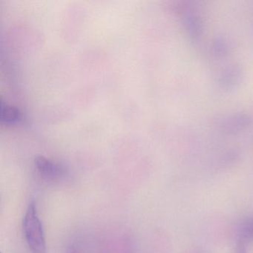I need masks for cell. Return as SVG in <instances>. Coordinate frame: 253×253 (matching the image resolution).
I'll use <instances>...</instances> for the list:
<instances>
[{
  "label": "cell",
  "instance_id": "obj_1",
  "mask_svg": "<svg viewBox=\"0 0 253 253\" xmlns=\"http://www.w3.org/2000/svg\"><path fill=\"white\" fill-rule=\"evenodd\" d=\"M25 238L33 253H46V240L35 201L28 206L23 218Z\"/></svg>",
  "mask_w": 253,
  "mask_h": 253
},
{
  "label": "cell",
  "instance_id": "obj_2",
  "mask_svg": "<svg viewBox=\"0 0 253 253\" xmlns=\"http://www.w3.org/2000/svg\"><path fill=\"white\" fill-rule=\"evenodd\" d=\"M182 22L188 36L194 41H198L204 32L202 19L198 11L191 6H185L182 13Z\"/></svg>",
  "mask_w": 253,
  "mask_h": 253
},
{
  "label": "cell",
  "instance_id": "obj_3",
  "mask_svg": "<svg viewBox=\"0 0 253 253\" xmlns=\"http://www.w3.org/2000/svg\"><path fill=\"white\" fill-rule=\"evenodd\" d=\"M250 118L244 113H235L217 118V126L223 132L235 134L247 128L250 124Z\"/></svg>",
  "mask_w": 253,
  "mask_h": 253
},
{
  "label": "cell",
  "instance_id": "obj_4",
  "mask_svg": "<svg viewBox=\"0 0 253 253\" xmlns=\"http://www.w3.org/2000/svg\"><path fill=\"white\" fill-rule=\"evenodd\" d=\"M242 78L243 70L241 66L238 64H231L222 70L217 82L222 89L230 91L239 85Z\"/></svg>",
  "mask_w": 253,
  "mask_h": 253
},
{
  "label": "cell",
  "instance_id": "obj_5",
  "mask_svg": "<svg viewBox=\"0 0 253 253\" xmlns=\"http://www.w3.org/2000/svg\"><path fill=\"white\" fill-rule=\"evenodd\" d=\"M35 164L39 174L47 180H57L64 175L65 169L61 165L45 157H38Z\"/></svg>",
  "mask_w": 253,
  "mask_h": 253
},
{
  "label": "cell",
  "instance_id": "obj_6",
  "mask_svg": "<svg viewBox=\"0 0 253 253\" xmlns=\"http://www.w3.org/2000/svg\"><path fill=\"white\" fill-rule=\"evenodd\" d=\"M0 112L1 120L7 124H14L20 121L21 118V113L19 109L7 103H2Z\"/></svg>",
  "mask_w": 253,
  "mask_h": 253
},
{
  "label": "cell",
  "instance_id": "obj_7",
  "mask_svg": "<svg viewBox=\"0 0 253 253\" xmlns=\"http://www.w3.org/2000/svg\"><path fill=\"white\" fill-rule=\"evenodd\" d=\"M211 48L213 54L217 57H224L229 51L227 42L221 38H216L211 43Z\"/></svg>",
  "mask_w": 253,
  "mask_h": 253
},
{
  "label": "cell",
  "instance_id": "obj_8",
  "mask_svg": "<svg viewBox=\"0 0 253 253\" xmlns=\"http://www.w3.org/2000/svg\"><path fill=\"white\" fill-rule=\"evenodd\" d=\"M244 234L247 238L253 239V219L246 223L244 227Z\"/></svg>",
  "mask_w": 253,
  "mask_h": 253
},
{
  "label": "cell",
  "instance_id": "obj_9",
  "mask_svg": "<svg viewBox=\"0 0 253 253\" xmlns=\"http://www.w3.org/2000/svg\"><path fill=\"white\" fill-rule=\"evenodd\" d=\"M77 253L76 250L74 248H70L69 250H68L67 253Z\"/></svg>",
  "mask_w": 253,
  "mask_h": 253
}]
</instances>
